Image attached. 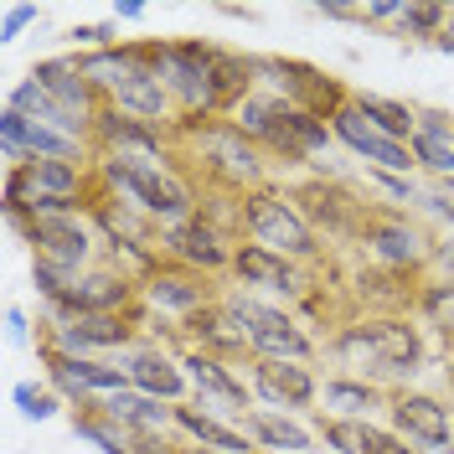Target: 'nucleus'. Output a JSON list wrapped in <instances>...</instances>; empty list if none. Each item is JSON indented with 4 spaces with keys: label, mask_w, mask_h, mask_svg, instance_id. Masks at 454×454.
<instances>
[{
    "label": "nucleus",
    "mask_w": 454,
    "mask_h": 454,
    "mask_svg": "<svg viewBox=\"0 0 454 454\" xmlns=\"http://www.w3.org/2000/svg\"><path fill=\"white\" fill-rule=\"evenodd\" d=\"M145 57H150V67L160 73V83H166L192 114L223 109V104H232V98L248 88V67H243V62L212 52V47H197V42H186V47H160V52H145Z\"/></svg>",
    "instance_id": "1"
},
{
    "label": "nucleus",
    "mask_w": 454,
    "mask_h": 454,
    "mask_svg": "<svg viewBox=\"0 0 454 454\" xmlns=\"http://www.w3.org/2000/svg\"><path fill=\"white\" fill-rule=\"evenodd\" d=\"M78 73H83L93 88L114 93L119 109H129L135 119H160V114H166V83H160V73L150 67V57H145L140 47H129V52L98 47V52L78 57Z\"/></svg>",
    "instance_id": "2"
},
{
    "label": "nucleus",
    "mask_w": 454,
    "mask_h": 454,
    "mask_svg": "<svg viewBox=\"0 0 454 454\" xmlns=\"http://www.w3.org/2000/svg\"><path fill=\"white\" fill-rule=\"evenodd\" d=\"M238 129H248L258 140H269L284 160H305L315 150H325V124L310 109L289 104V98H243L238 109Z\"/></svg>",
    "instance_id": "3"
},
{
    "label": "nucleus",
    "mask_w": 454,
    "mask_h": 454,
    "mask_svg": "<svg viewBox=\"0 0 454 454\" xmlns=\"http://www.w3.org/2000/svg\"><path fill=\"white\" fill-rule=\"evenodd\" d=\"M109 181L135 207H145L150 217H160V223H176V217L192 212V192L155 155H109Z\"/></svg>",
    "instance_id": "4"
},
{
    "label": "nucleus",
    "mask_w": 454,
    "mask_h": 454,
    "mask_svg": "<svg viewBox=\"0 0 454 454\" xmlns=\"http://www.w3.org/2000/svg\"><path fill=\"white\" fill-rule=\"evenodd\" d=\"M340 356L356 362L367 372L397 377V372H419L424 362V346L413 336V325H397V320H377V325H351L340 336Z\"/></svg>",
    "instance_id": "5"
},
{
    "label": "nucleus",
    "mask_w": 454,
    "mask_h": 454,
    "mask_svg": "<svg viewBox=\"0 0 454 454\" xmlns=\"http://www.w3.org/2000/svg\"><path fill=\"white\" fill-rule=\"evenodd\" d=\"M227 310H232L238 331L248 336V346H254L258 356H274V362H305L310 356V336L284 310H269L258 300H232Z\"/></svg>",
    "instance_id": "6"
},
{
    "label": "nucleus",
    "mask_w": 454,
    "mask_h": 454,
    "mask_svg": "<svg viewBox=\"0 0 454 454\" xmlns=\"http://www.w3.org/2000/svg\"><path fill=\"white\" fill-rule=\"evenodd\" d=\"M248 227H254L258 248H269V254H279V258H310L315 254L310 223H305L284 197H274V192L248 197Z\"/></svg>",
    "instance_id": "7"
},
{
    "label": "nucleus",
    "mask_w": 454,
    "mask_h": 454,
    "mask_svg": "<svg viewBox=\"0 0 454 454\" xmlns=\"http://www.w3.org/2000/svg\"><path fill=\"white\" fill-rule=\"evenodd\" d=\"M336 140L340 145H351L362 160H372L377 170H408V166H419L413 160V145H403V140H393L387 129H377L367 114L356 109H336Z\"/></svg>",
    "instance_id": "8"
},
{
    "label": "nucleus",
    "mask_w": 454,
    "mask_h": 454,
    "mask_svg": "<svg viewBox=\"0 0 454 454\" xmlns=\"http://www.w3.org/2000/svg\"><path fill=\"white\" fill-rule=\"evenodd\" d=\"M393 424H397V434L419 439V444H428V450H450L454 444L450 408H444L439 397H428V393H397L393 397Z\"/></svg>",
    "instance_id": "9"
},
{
    "label": "nucleus",
    "mask_w": 454,
    "mask_h": 454,
    "mask_svg": "<svg viewBox=\"0 0 454 454\" xmlns=\"http://www.w3.org/2000/svg\"><path fill=\"white\" fill-rule=\"evenodd\" d=\"M31 78H36V83L52 93L57 109L67 114L78 129H83L88 119H93V93H88L93 83H88L83 73H78V62H36V67H31Z\"/></svg>",
    "instance_id": "10"
},
{
    "label": "nucleus",
    "mask_w": 454,
    "mask_h": 454,
    "mask_svg": "<svg viewBox=\"0 0 454 454\" xmlns=\"http://www.w3.org/2000/svg\"><path fill=\"white\" fill-rule=\"evenodd\" d=\"M254 387L258 397H269L274 408H305L315 397V377L300 362H274V356H258L254 362Z\"/></svg>",
    "instance_id": "11"
},
{
    "label": "nucleus",
    "mask_w": 454,
    "mask_h": 454,
    "mask_svg": "<svg viewBox=\"0 0 454 454\" xmlns=\"http://www.w3.org/2000/svg\"><path fill=\"white\" fill-rule=\"evenodd\" d=\"M320 434L340 454H413L397 434L367 424V419H320Z\"/></svg>",
    "instance_id": "12"
},
{
    "label": "nucleus",
    "mask_w": 454,
    "mask_h": 454,
    "mask_svg": "<svg viewBox=\"0 0 454 454\" xmlns=\"http://www.w3.org/2000/svg\"><path fill=\"white\" fill-rule=\"evenodd\" d=\"M201 150H207L232 181H258V170H263L258 166V150L243 140L238 124H212V129H201Z\"/></svg>",
    "instance_id": "13"
},
{
    "label": "nucleus",
    "mask_w": 454,
    "mask_h": 454,
    "mask_svg": "<svg viewBox=\"0 0 454 454\" xmlns=\"http://www.w3.org/2000/svg\"><path fill=\"white\" fill-rule=\"evenodd\" d=\"M166 248L176 258H186V263H197V269H223L227 258V243H223V232L212 223H201V217H192V223H181V227H170L166 232Z\"/></svg>",
    "instance_id": "14"
},
{
    "label": "nucleus",
    "mask_w": 454,
    "mask_h": 454,
    "mask_svg": "<svg viewBox=\"0 0 454 454\" xmlns=\"http://www.w3.org/2000/svg\"><path fill=\"white\" fill-rule=\"evenodd\" d=\"M186 367H192V382H197L207 408H217V413H243L248 408V387L238 377H227V367L217 356H192Z\"/></svg>",
    "instance_id": "15"
},
{
    "label": "nucleus",
    "mask_w": 454,
    "mask_h": 454,
    "mask_svg": "<svg viewBox=\"0 0 454 454\" xmlns=\"http://www.w3.org/2000/svg\"><path fill=\"white\" fill-rule=\"evenodd\" d=\"M52 377L67 387V393H119L129 377L124 367H104V362H88V356H57L52 362Z\"/></svg>",
    "instance_id": "16"
},
{
    "label": "nucleus",
    "mask_w": 454,
    "mask_h": 454,
    "mask_svg": "<svg viewBox=\"0 0 454 454\" xmlns=\"http://www.w3.org/2000/svg\"><path fill=\"white\" fill-rule=\"evenodd\" d=\"M124 377L150 397H176L186 387L181 367H176L170 356H160V351H135V356H124Z\"/></svg>",
    "instance_id": "17"
},
{
    "label": "nucleus",
    "mask_w": 454,
    "mask_h": 454,
    "mask_svg": "<svg viewBox=\"0 0 454 454\" xmlns=\"http://www.w3.org/2000/svg\"><path fill=\"white\" fill-rule=\"evenodd\" d=\"M5 109H16L21 119H31V124H47V129H62V135H73V140H78V124L57 109V98H52L42 83H36V78H27L21 88H11Z\"/></svg>",
    "instance_id": "18"
},
{
    "label": "nucleus",
    "mask_w": 454,
    "mask_h": 454,
    "mask_svg": "<svg viewBox=\"0 0 454 454\" xmlns=\"http://www.w3.org/2000/svg\"><path fill=\"white\" fill-rule=\"evenodd\" d=\"M124 336H129V325H119L114 315H78V310H67V320L57 325V340H62L67 351H83V346H119Z\"/></svg>",
    "instance_id": "19"
},
{
    "label": "nucleus",
    "mask_w": 454,
    "mask_h": 454,
    "mask_svg": "<svg viewBox=\"0 0 454 454\" xmlns=\"http://www.w3.org/2000/svg\"><path fill=\"white\" fill-rule=\"evenodd\" d=\"M232 269L243 274V284H263V289H300V284H294V269H289V258L269 254V248H258V243L238 248V254H232Z\"/></svg>",
    "instance_id": "20"
},
{
    "label": "nucleus",
    "mask_w": 454,
    "mask_h": 454,
    "mask_svg": "<svg viewBox=\"0 0 454 454\" xmlns=\"http://www.w3.org/2000/svg\"><path fill=\"white\" fill-rule=\"evenodd\" d=\"M109 419H119L124 428H135V434H160L166 428V408H155V397L150 393H129V387H119L98 403Z\"/></svg>",
    "instance_id": "21"
},
{
    "label": "nucleus",
    "mask_w": 454,
    "mask_h": 454,
    "mask_svg": "<svg viewBox=\"0 0 454 454\" xmlns=\"http://www.w3.org/2000/svg\"><path fill=\"white\" fill-rule=\"evenodd\" d=\"M176 424L186 428L197 444H207L212 454H248V439L238 434V428H227V424H217L207 408H176Z\"/></svg>",
    "instance_id": "22"
},
{
    "label": "nucleus",
    "mask_w": 454,
    "mask_h": 454,
    "mask_svg": "<svg viewBox=\"0 0 454 454\" xmlns=\"http://www.w3.org/2000/svg\"><path fill=\"white\" fill-rule=\"evenodd\" d=\"M424 124L413 129V160L428 166L434 176H454V140L450 124H439V114H419Z\"/></svg>",
    "instance_id": "23"
},
{
    "label": "nucleus",
    "mask_w": 454,
    "mask_h": 454,
    "mask_svg": "<svg viewBox=\"0 0 454 454\" xmlns=\"http://www.w3.org/2000/svg\"><path fill=\"white\" fill-rule=\"evenodd\" d=\"M419 227H408L403 217H382V223H372V248L387 258V263H413L419 258Z\"/></svg>",
    "instance_id": "24"
},
{
    "label": "nucleus",
    "mask_w": 454,
    "mask_h": 454,
    "mask_svg": "<svg viewBox=\"0 0 454 454\" xmlns=\"http://www.w3.org/2000/svg\"><path fill=\"white\" fill-rule=\"evenodd\" d=\"M243 428L269 450H310V434L300 424H289V419H279V413H243Z\"/></svg>",
    "instance_id": "25"
},
{
    "label": "nucleus",
    "mask_w": 454,
    "mask_h": 454,
    "mask_svg": "<svg viewBox=\"0 0 454 454\" xmlns=\"http://www.w3.org/2000/svg\"><path fill=\"white\" fill-rule=\"evenodd\" d=\"M201 300H207V284L186 279V274H155L150 279V305H160V310H197Z\"/></svg>",
    "instance_id": "26"
},
{
    "label": "nucleus",
    "mask_w": 454,
    "mask_h": 454,
    "mask_svg": "<svg viewBox=\"0 0 454 454\" xmlns=\"http://www.w3.org/2000/svg\"><path fill=\"white\" fill-rule=\"evenodd\" d=\"M356 109L367 114L377 129H387L393 140H403V135H413V129H419V114H408V104H397V98H377V93H362V98H356Z\"/></svg>",
    "instance_id": "27"
},
{
    "label": "nucleus",
    "mask_w": 454,
    "mask_h": 454,
    "mask_svg": "<svg viewBox=\"0 0 454 454\" xmlns=\"http://www.w3.org/2000/svg\"><path fill=\"white\" fill-rule=\"evenodd\" d=\"M325 408H336V419H367L377 408V393L367 382H325Z\"/></svg>",
    "instance_id": "28"
},
{
    "label": "nucleus",
    "mask_w": 454,
    "mask_h": 454,
    "mask_svg": "<svg viewBox=\"0 0 454 454\" xmlns=\"http://www.w3.org/2000/svg\"><path fill=\"white\" fill-rule=\"evenodd\" d=\"M98 413H104V408H98ZM78 434H83V439H93L104 454H135V450H129V434H124V424H119V419H109V413H104V419H83V424H78Z\"/></svg>",
    "instance_id": "29"
},
{
    "label": "nucleus",
    "mask_w": 454,
    "mask_h": 454,
    "mask_svg": "<svg viewBox=\"0 0 454 454\" xmlns=\"http://www.w3.org/2000/svg\"><path fill=\"white\" fill-rule=\"evenodd\" d=\"M11 397H16V408H21L27 419H52L57 413V397L47 393V387H36V382H16Z\"/></svg>",
    "instance_id": "30"
},
{
    "label": "nucleus",
    "mask_w": 454,
    "mask_h": 454,
    "mask_svg": "<svg viewBox=\"0 0 454 454\" xmlns=\"http://www.w3.org/2000/svg\"><path fill=\"white\" fill-rule=\"evenodd\" d=\"M424 315L444 331V336H454V284H434L424 294Z\"/></svg>",
    "instance_id": "31"
},
{
    "label": "nucleus",
    "mask_w": 454,
    "mask_h": 454,
    "mask_svg": "<svg viewBox=\"0 0 454 454\" xmlns=\"http://www.w3.org/2000/svg\"><path fill=\"white\" fill-rule=\"evenodd\" d=\"M27 21H36V5H5V31H0V42H16Z\"/></svg>",
    "instance_id": "32"
},
{
    "label": "nucleus",
    "mask_w": 454,
    "mask_h": 454,
    "mask_svg": "<svg viewBox=\"0 0 454 454\" xmlns=\"http://www.w3.org/2000/svg\"><path fill=\"white\" fill-rule=\"evenodd\" d=\"M428 207H434V212H439V217H450L454 223V181H444V186H434V192H428Z\"/></svg>",
    "instance_id": "33"
},
{
    "label": "nucleus",
    "mask_w": 454,
    "mask_h": 454,
    "mask_svg": "<svg viewBox=\"0 0 454 454\" xmlns=\"http://www.w3.org/2000/svg\"><path fill=\"white\" fill-rule=\"evenodd\" d=\"M5 336L16 340V346H21V340L31 336V331H27V315L16 310V305H11V310H5Z\"/></svg>",
    "instance_id": "34"
},
{
    "label": "nucleus",
    "mask_w": 454,
    "mask_h": 454,
    "mask_svg": "<svg viewBox=\"0 0 454 454\" xmlns=\"http://www.w3.org/2000/svg\"><path fill=\"white\" fill-rule=\"evenodd\" d=\"M439 36H450V42H454V11H450V21H444V31H439Z\"/></svg>",
    "instance_id": "35"
},
{
    "label": "nucleus",
    "mask_w": 454,
    "mask_h": 454,
    "mask_svg": "<svg viewBox=\"0 0 454 454\" xmlns=\"http://www.w3.org/2000/svg\"><path fill=\"white\" fill-rule=\"evenodd\" d=\"M450 274H454V254H450Z\"/></svg>",
    "instance_id": "36"
},
{
    "label": "nucleus",
    "mask_w": 454,
    "mask_h": 454,
    "mask_svg": "<svg viewBox=\"0 0 454 454\" xmlns=\"http://www.w3.org/2000/svg\"><path fill=\"white\" fill-rule=\"evenodd\" d=\"M450 140H454V129H450Z\"/></svg>",
    "instance_id": "37"
}]
</instances>
